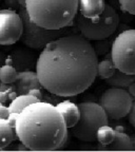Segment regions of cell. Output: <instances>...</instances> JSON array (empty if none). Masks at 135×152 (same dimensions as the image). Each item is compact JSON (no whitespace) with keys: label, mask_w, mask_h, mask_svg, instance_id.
<instances>
[{"label":"cell","mask_w":135,"mask_h":152,"mask_svg":"<svg viewBox=\"0 0 135 152\" xmlns=\"http://www.w3.org/2000/svg\"><path fill=\"white\" fill-rule=\"evenodd\" d=\"M17 95L16 91L13 90H2L0 91V104H5L7 102H11Z\"/></svg>","instance_id":"23"},{"label":"cell","mask_w":135,"mask_h":152,"mask_svg":"<svg viewBox=\"0 0 135 152\" xmlns=\"http://www.w3.org/2000/svg\"><path fill=\"white\" fill-rule=\"evenodd\" d=\"M17 140L16 130L7 118H0V149H5Z\"/></svg>","instance_id":"15"},{"label":"cell","mask_w":135,"mask_h":152,"mask_svg":"<svg viewBox=\"0 0 135 152\" xmlns=\"http://www.w3.org/2000/svg\"><path fill=\"white\" fill-rule=\"evenodd\" d=\"M36 102H40L36 97H34L31 94H18L13 98L9 104V112H17L20 113L26 107H28V104H34Z\"/></svg>","instance_id":"17"},{"label":"cell","mask_w":135,"mask_h":152,"mask_svg":"<svg viewBox=\"0 0 135 152\" xmlns=\"http://www.w3.org/2000/svg\"><path fill=\"white\" fill-rule=\"evenodd\" d=\"M28 94L33 95L34 97H36L37 99L39 100H42L43 98V93H42V89H31V90L28 91Z\"/></svg>","instance_id":"26"},{"label":"cell","mask_w":135,"mask_h":152,"mask_svg":"<svg viewBox=\"0 0 135 152\" xmlns=\"http://www.w3.org/2000/svg\"><path fill=\"white\" fill-rule=\"evenodd\" d=\"M15 87H16L17 95L28 94L31 89H43L36 71H32V70L18 72L17 80L15 81Z\"/></svg>","instance_id":"12"},{"label":"cell","mask_w":135,"mask_h":152,"mask_svg":"<svg viewBox=\"0 0 135 152\" xmlns=\"http://www.w3.org/2000/svg\"><path fill=\"white\" fill-rule=\"evenodd\" d=\"M80 116L75 126L70 128V134L85 142H96L99 127L109 125V117L97 102H83L78 104Z\"/></svg>","instance_id":"5"},{"label":"cell","mask_w":135,"mask_h":152,"mask_svg":"<svg viewBox=\"0 0 135 152\" xmlns=\"http://www.w3.org/2000/svg\"><path fill=\"white\" fill-rule=\"evenodd\" d=\"M17 140L31 151H53L61 148L68 128L61 114L51 102L40 100L28 104L18 114Z\"/></svg>","instance_id":"2"},{"label":"cell","mask_w":135,"mask_h":152,"mask_svg":"<svg viewBox=\"0 0 135 152\" xmlns=\"http://www.w3.org/2000/svg\"><path fill=\"white\" fill-rule=\"evenodd\" d=\"M17 1H18L19 7H26V0H17Z\"/></svg>","instance_id":"31"},{"label":"cell","mask_w":135,"mask_h":152,"mask_svg":"<svg viewBox=\"0 0 135 152\" xmlns=\"http://www.w3.org/2000/svg\"><path fill=\"white\" fill-rule=\"evenodd\" d=\"M127 90H128V92L132 95L133 97H135V80L132 81V83L129 85V87L127 88Z\"/></svg>","instance_id":"29"},{"label":"cell","mask_w":135,"mask_h":152,"mask_svg":"<svg viewBox=\"0 0 135 152\" xmlns=\"http://www.w3.org/2000/svg\"><path fill=\"white\" fill-rule=\"evenodd\" d=\"M133 102V96L125 88L111 87L101 94L99 104L108 117L118 121L128 115Z\"/></svg>","instance_id":"8"},{"label":"cell","mask_w":135,"mask_h":152,"mask_svg":"<svg viewBox=\"0 0 135 152\" xmlns=\"http://www.w3.org/2000/svg\"><path fill=\"white\" fill-rule=\"evenodd\" d=\"M23 32L21 16L15 10H0V45H12L20 40Z\"/></svg>","instance_id":"9"},{"label":"cell","mask_w":135,"mask_h":152,"mask_svg":"<svg viewBox=\"0 0 135 152\" xmlns=\"http://www.w3.org/2000/svg\"><path fill=\"white\" fill-rule=\"evenodd\" d=\"M18 76V71L12 64H4L0 66V81L4 83H15Z\"/></svg>","instance_id":"19"},{"label":"cell","mask_w":135,"mask_h":152,"mask_svg":"<svg viewBox=\"0 0 135 152\" xmlns=\"http://www.w3.org/2000/svg\"><path fill=\"white\" fill-rule=\"evenodd\" d=\"M9 107L0 104V118H7L9 116Z\"/></svg>","instance_id":"28"},{"label":"cell","mask_w":135,"mask_h":152,"mask_svg":"<svg viewBox=\"0 0 135 152\" xmlns=\"http://www.w3.org/2000/svg\"><path fill=\"white\" fill-rule=\"evenodd\" d=\"M135 80V74H130L123 72L120 70L116 69L114 74L106 79V83L111 87H117V88H125L127 89L132 81Z\"/></svg>","instance_id":"16"},{"label":"cell","mask_w":135,"mask_h":152,"mask_svg":"<svg viewBox=\"0 0 135 152\" xmlns=\"http://www.w3.org/2000/svg\"><path fill=\"white\" fill-rule=\"evenodd\" d=\"M110 53L116 69L135 74V28L125 30L114 38Z\"/></svg>","instance_id":"7"},{"label":"cell","mask_w":135,"mask_h":152,"mask_svg":"<svg viewBox=\"0 0 135 152\" xmlns=\"http://www.w3.org/2000/svg\"><path fill=\"white\" fill-rule=\"evenodd\" d=\"M26 11L34 23L59 30L73 24L78 13V0H26Z\"/></svg>","instance_id":"3"},{"label":"cell","mask_w":135,"mask_h":152,"mask_svg":"<svg viewBox=\"0 0 135 152\" xmlns=\"http://www.w3.org/2000/svg\"><path fill=\"white\" fill-rule=\"evenodd\" d=\"M114 136H115V129L109 125H104L98 128L96 133V140L98 142V144L108 145L114 140Z\"/></svg>","instance_id":"20"},{"label":"cell","mask_w":135,"mask_h":152,"mask_svg":"<svg viewBox=\"0 0 135 152\" xmlns=\"http://www.w3.org/2000/svg\"><path fill=\"white\" fill-rule=\"evenodd\" d=\"M98 57L90 40L66 34L47 43L37 57L35 71L43 90L59 97L85 92L97 77Z\"/></svg>","instance_id":"1"},{"label":"cell","mask_w":135,"mask_h":152,"mask_svg":"<svg viewBox=\"0 0 135 152\" xmlns=\"http://www.w3.org/2000/svg\"><path fill=\"white\" fill-rule=\"evenodd\" d=\"M18 114L19 113H17V112H9V116L7 117V119L9 121V125H11L13 128L16 127V121H17V117H18Z\"/></svg>","instance_id":"25"},{"label":"cell","mask_w":135,"mask_h":152,"mask_svg":"<svg viewBox=\"0 0 135 152\" xmlns=\"http://www.w3.org/2000/svg\"><path fill=\"white\" fill-rule=\"evenodd\" d=\"M3 2H4L5 7L7 9H11V10H16L19 7L17 0H3Z\"/></svg>","instance_id":"27"},{"label":"cell","mask_w":135,"mask_h":152,"mask_svg":"<svg viewBox=\"0 0 135 152\" xmlns=\"http://www.w3.org/2000/svg\"><path fill=\"white\" fill-rule=\"evenodd\" d=\"M17 150H18V151H31V150L28 149L24 144H22V142H19V145L17 146Z\"/></svg>","instance_id":"30"},{"label":"cell","mask_w":135,"mask_h":152,"mask_svg":"<svg viewBox=\"0 0 135 152\" xmlns=\"http://www.w3.org/2000/svg\"><path fill=\"white\" fill-rule=\"evenodd\" d=\"M37 57L35 53L26 49H14L5 58V64H12L18 72L32 70L36 68Z\"/></svg>","instance_id":"10"},{"label":"cell","mask_w":135,"mask_h":152,"mask_svg":"<svg viewBox=\"0 0 135 152\" xmlns=\"http://www.w3.org/2000/svg\"><path fill=\"white\" fill-rule=\"evenodd\" d=\"M127 117H128L129 123H130L131 125L135 128V97L133 98L132 106H131V109H130V111H129Z\"/></svg>","instance_id":"24"},{"label":"cell","mask_w":135,"mask_h":152,"mask_svg":"<svg viewBox=\"0 0 135 152\" xmlns=\"http://www.w3.org/2000/svg\"><path fill=\"white\" fill-rule=\"evenodd\" d=\"M74 22L81 36L90 41H97L111 37L116 32L119 26V16L116 10L106 3L104 12L99 16L85 18L77 13Z\"/></svg>","instance_id":"4"},{"label":"cell","mask_w":135,"mask_h":152,"mask_svg":"<svg viewBox=\"0 0 135 152\" xmlns=\"http://www.w3.org/2000/svg\"><path fill=\"white\" fill-rule=\"evenodd\" d=\"M104 0H78V13L85 18H94L104 12Z\"/></svg>","instance_id":"14"},{"label":"cell","mask_w":135,"mask_h":152,"mask_svg":"<svg viewBox=\"0 0 135 152\" xmlns=\"http://www.w3.org/2000/svg\"><path fill=\"white\" fill-rule=\"evenodd\" d=\"M97 150L99 151H133L134 144L130 136L126 132H123V127L118 126L115 128L114 140L108 145L98 144Z\"/></svg>","instance_id":"11"},{"label":"cell","mask_w":135,"mask_h":152,"mask_svg":"<svg viewBox=\"0 0 135 152\" xmlns=\"http://www.w3.org/2000/svg\"><path fill=\"white\" fill-rule=\"evenodd\" d=\"M123 11L135 16V0H118Z\"/></svg>","instance_id":"22"},{"label":"cell","mask_w":135,"mask_h":152,"mask_svg":"<svg viewBox=\"0 0 135 152\" xmlns=\"http://www.w3.org/2000/svg\"><path fill=\"white\" fill-rule=\"evenodd\" d=\"M115 71H116V66L111 58V53H109L107 57H104L101 61H98L97 77H99L100 79L106 80L107 78L111 77Z\"/></svg>","instance_id":"18"},{"label":"cell","mask_w":135,"mask_h":152,"mask_svg":"<svg viewBox=\"0 0 135 152\" xmlns=\"http://www.w3.org/2000/svg\"><path fill=\"white\" fill-rule=\"evenodd\" d=\"M18 13L21 16L22 22H23V32L20 39H21V42L31 50H42L51 41L55 40L60 36L72 33L69 28L51 30V28H45L34 23L28 17L26 7H19Z\"/></svg>","instance_id":"6"},{"label":"cell","mask_w":135,"mask_h":152,"mask_svg":"<svg viewBox=\"0 0 135 152\" xmlns=\"http://www.w3.org/2000/svg\"><path fill=\"white\" fill-rule=\"evenodd\" d=\"M55 107L61 114L66 128L70 129L73 126H75L76 123L78 121L79 116H80L78 104H76L75 102H71V100H62V102H57L55 104Z\"/></svg>","instance_id":"13"},{"label":"cell","mask_w":135,"mask_h":152,"mask_svg":"<svg viewBox=\"0 0 135 152\" xmlns=\"http://www.w3.org/2000/svg\"><path fill=\"white\" fill-rule=\"evenodd\" d=\"M110 38V37H109ZM109 38H106V39H101V40H97L95 41V45H93L94 47V50L96 52V54L98 55H104L109 52V50L111 51V47H112V42L113 40L110 41Z\"/></svg>","instance_id":"21"}]
</instances>
